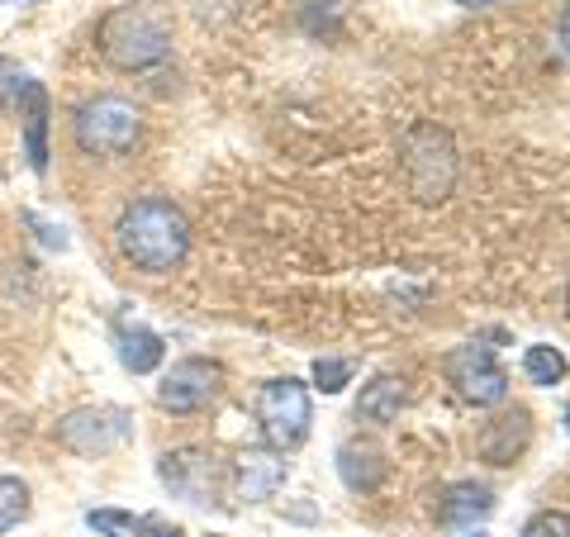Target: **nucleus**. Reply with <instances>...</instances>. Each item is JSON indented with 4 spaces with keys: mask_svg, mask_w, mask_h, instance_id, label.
I'll list each match as a JSON object with an SVG mask.
<instances>
[{
    "mask_svg": "<svg viewBox=\"0 0 570 537\" xmlns=\"http://www.w3.org/2000/svg\"><path fill=\"white\" fill-rule=\"evenodd\" d=\"M523 537H570V514L547 509V514H538V518H532V524L523 528Z\"/></svg>",
    "mask_w": 570,
    "mask_h": 537,
    "instance_id": "nucleus-21",
    "label": "nucleus"
},
{
    "mask_svg": "<svg viewBox=\"0 0 570 537\" xmlns=\"http://www.w3.org/2000/svg\"><path fill=\"white\" fill-rule=\"evenodd\" d=\"M24 71H20V62H10L6 52H0V100H20V91H24Z\"/></svg>",
    "mask_w": 570,
    "mask_h": 537,
    "instance_id": "nucleus-22",
    "label": "nucleus"
},
{
    "mask_svg": "<svg viewBox=\"0 0 570 537\" xmlns=\"http://www.w3.org/2000/svg\"><path fill=\"white\" fill-rule=\"evenodd\" d=\"M281 486H285V461H281V452H272V447H253V452H243L234 461V490H238V499H247V505L272 499Z\"/></svg>",
    "mask_w": 570,
    "mask_h": 537,
    "instance_id": "nucleus-10",
    "label": "nucleus"
},
{
    "mask_svg": "<svg viewBox=\"0 0 570 537\" xmlns=\"http://www.w3.org/2000/svg\"><path fill=\"white\" fill-rule=\"evenodd\" d=\"M115 352H119L124 371L148 375V371L163 367L167 343H163V333H153L148 324H129V319H119V324H115Z\"/></svg>",
    "mask_w": 570,
    "mask_h": 537,
    "instance_id": "nucleus-13",
    "label": "nucleus"
},
{
    "mask_svg": "<svg viewBox=\"0 0 570 537\" xmlns=\"http://www.w3.org/2000/svg\"><path fill=\"white\" fill-rule=\"evenodd\" d=\"M100 58L119 71H148L171 52V14L163 0H124L96 25Z\"/></svg>",
    "mask_w": 570,
    "mask_h": 537,
    "instance_id": "nucleus-2",
    "label": "nucleus"
},
{
    "mask_svg": "<svg viewBox=\"0 0 570 537\" xmlns=\"http://www.w3.org/2000/svg\"><path fill=\"white\" fill-rule=\"evenodd\" d=\"M24 224H29V228H39V243H43V247H58V253H67V234H62V224H48V219H39L33 209H24Z\"/></svg>",
    "mask_w": 570,
    "mask_h": 537,
    "instance_id": "nucleus-23",
    "label": "nucleus"
},
{
    "mask_svg": "<svg viewBox=\"0 0 570 537\" xmlns=\"http://www.w3.org/2000/svg\"><path fill=\"white\" fill-rule=\"evenodd\" d=\"M157 476L163 486L186 499V505H214V457L200 452V447H176L157 461Z\"/></svg>",
    "mask_w": 570,
    "mask_h": 537,
    "instance_id": "nucleus-9",
    "label": "nucleus"
},
{
    "mask_svg": "<svg viewBox=\"0 0 570 537\" xmlns=\"http://www.w3.org/2000/svg\"><path fill=\"white\" fill-rule=\"evenodd\" d=\"M337 471H343L347 490H356V495H366V490H376V486H381V457L371 452V447L347 442L343 452H337Z\"/></svg>",
    "mask_w": 570,
    "mask_h": 537,
    "instance_id": "nucleus-16",
    "label": "nucleus"
},
{
    "mask_svg": "<svg viewBox=\"0 0 570 537\" xmlns=\"http://www.w3.org/2000/svg\"><path fill=\"white\" fill-rule=\"evenodd\" d=\"M314 381L324 396H337L347 381H352V362H343V357H318L314 362Z\"/></svg>",
    "mask_w": 570,
    "mask_h": 537,
    "instance_id": "nucleus-20",
    "label": "nucleus"
},
{
    "mask_svg": "<svg viewBox=\"0 0 570 537\" xmlns=\"http://www.w3.org/2000/svg\"><path fill=\"white\" fill-rule=\"evenodd\" d=\"M209 537H224V533H209Z\"/></svg>",
    "mask_w": 570,
    "mask_h": 537,
    "instance_id": "nucleus-29",
    "label": "nucleus"
},
{
    "mask_svg": "<svg viewBox=\"0 0 570 537\" xmlns=\"http://www.w3.org/2000/svg\"><path fill=\"white\" fill-rule=\"evenodd\" d=\"M532 438V414L528 409H509V414H499L485 423V433H480V457L490 461V467H509V461L523 457V447Z\"/></svg>",
    "mask_w": 570,
    "mask_h": 537,
    "instance_id": "nucleus-11",
    "label": "nucleus"
},
{
    "mask_svg": "<svg viewBox=\"0 0 570 537\" xmlns=\"http://www.w3.org/2000/svg\"><path fill=\"white\" fill-rule=\"evenodd\" d=\"M471 537H485V533H471Z\"/></svg>",
    "mask_w": 570,
    "mask_h": 537,
    "instance_id": "nucleus-30",
    "label": "nucleus"
},
{
    "mask_svg": "<svg viewBox=\"0 0 570 537\" xmlns=\"http://www.w3.org/2000/svg\"><path fill=\"white\" fill-rule=\"evenodd\" d=\"M456 6H471L475 10V6H490V0H456Z\"/></svg>",
    "mask_w": 570,
    "mask_h": 537,
    "instance_id": "nucleus-26",
    "label": "nucleus"
},
{
    "mask_svg": "<svg viewBox=\"0 0 570 537\" xmlns=\"http://www.w3.org/2000/svg\"><path fill=\"white\" fill-rule=\"evenodd\" d=\"M153 537H186L181 528H153Z\"/></svg>",
    "mask_w": 570,
    "mask_h": 537,
    "instance_id": "nucleus-25",
    "label": "nucleus"
},
{
    "mask_svg": "<svg viewBox=\"0 0 570 537\" xmlns=\"http://www.w3.org/2000/svg\"><path fill=\"white\" fill-rule=\"evenodd\" d=\"M115 247L119 257L148 276H167L186 262L190 253V219L181 205L163 201V195H142L115 224Z\"/></svg>",
    "mask_w": 570,
    "mask_h": 537,
    "instance_id": "nucleus-1",
    "label": "nucleus"
},
{
    "mask_svg": "<svg viewBox=\"0 0 570 537\" xmlns=\"http://www.w3.org/2000/svg\"><path fill=\"white\" fill-rule=\"evenodd\" d=\"M86 524H91L100 537H142L148 533V518L129 514V509H91L86 514Z\"/></svg>",
    "mask_w": 570,
    "mask_h": 537,
    "instance_id": "nucleus-18",
    "label": "nucleus"
},
{
    "mask_svg": "<svg viewBox=\"0 0 570 537\" xmlns=\"http://www.w3.org/2000/svg\"><path fill=\"white\" fill-rule=\"evenodd\" d=\"M219 385H224L219 362H209V357H181V362L163 375V385H157V404H163L167 414H200L205 404H214Z\"/></svg>",
    "mask_w": 570,
    "mask_h": 537,
    "instance_id": "nucleus-7",
    "label": "nucleus"
},
{
    "mask_svg": "<svg viewBox=\"0 0 570 537\" xmlns=\"http://www.w3.org/2000/svg\"><path fill=\"white\" fill-rule=\"evenodd\" d=\"M20 124H24V157H29V167L33 172H48V91H43V81H24V91H20Z\"/></svg>",
    "mask_w": 570,
    "mask_h": 537,
    "instance_id": "nucleus-12",
    "label": "nucleus"
},
{
    "mask_svg": "<svg viewBox=\"0 0 570 537\" xmlns=\"http://www.w3.org/2000/svg\"><path fill=\"white\" fill-rule=\"evenodd\" d=\"M490 514H494V495L485 486H475V480H461L442 499V524H452V528H475Z\"/></svg>",
    "mask_w": 570,
    "mask_h": 537,
    "instance_id": "nucleus-14",
    "label": "nucleus"
},
{
    "mask_svg": "<svg viewBox=\"0 0 570 537\" xmlns=\"http://www.w3.org/2000/svg\"><path fill=\"white\" fill-rule=\"evenodd\" d=\"M129 438H134V414L124 404H86V409H71L58 423V442L77 457L119 452Z\"/></svg>",
    "mask_w": 570,
    "mask_h": 537,
    "instance_id": "nucleus-5",
    "label": "nucleus"
},
{
    "mask_svg": "<svg viewBox=\"0 0 570 537\" xmlns=\"http://www.w3.org/2000/svg\"><path fill=\"white\" fill-rule=\"evenodd\" d=\"M400 409H404V381H395V375H376V381L362 390V400H356V414L371 423L400 419Z\"/></svg>",
    "mask_w": 570,
    "mask_h": 537,
    "instance_id": "nucleus-15",
    "label": "nucleus"
},
{
    "mask_svg": "<svg viewBox=\"0 0 570 537\" xmlns=\"http://www.w3.org/2000/svg\"><path fill=\"white\" fill-rule=\"evenodd\" d=\"M566 371H570V362H566V352H561V348L532 343V348L523 352V375H528L532 385H561V381H566Z\"/></svg>",
    "mask_w": 570,
    "mask_h": 537,
    "instance_id": "nucleus-17",
    "label": "nucleus"
},
{
    "mask_svg": "<svg viewBox=\"0 0 570 537\" xmlns=\"http://www.w3.org/2000/svg\"><path fill=\"white\" fill-rule=\"evenodd\" d=\"M452 143L448 134H438L433 124L409 134V176H414V191L423 201H442L452 186Z\"/></svg>",
    "mask_w": 570,
    "mask_h": 537,
    "instance_id": "nucleus-8",
    "label": "nucleus"
},
{
    "mask_svg": "<svg viewBox=\"0 0 570 537\" xmlns=\"http://www.w3.org/2000/svg\"><path fill=\"white\" fill-rule=\"evenodd\" d=\"M257 423H262V438L272 452H295L299 442L309 438V423H314V409H309V390L299 381H266L262 396H257Z\"/></svg>",
    "mask_w": 570,
    "mask_h": 537,
    "instance_id": "nucleus-4",
    "label": "nucleus"
},
{
    "mask_svg": "<svg viewBox=\"0 0 570 537\" xmlns=\"http://www.w3.org/2000/svg\"><path fill=\"white\" fill-rule=\"evenodd\" d=\"M442 371H448V381L456 385V396L475 404V409H490V404H504L509 396V371L494 362L490 348L480 343H466L448 352V362H442Z\"/></svg>",
    "mask_w": 570,
    "mask_h": 537,
    "instance_id": "nucleus-6",
    "label": "nucleus"
},
{
    "mask_svg": "<svg viewBox=\"0 0 570 537\" xmlns=\"http://www.w3.org/2000/svg\"><path fill=\"white\" fill-rule=\"evenodd\" d=\"M142 115L134 100L124 96H96L86 100L77 119H71V134H77V148L91 157H124L138 143Z\"/></svg>",
    "mask_w": 570,
    "mask_h": 537,
    "instance_id": "nucleus-3",
    "label": "nucleus"
},
{
    "mask_svg": "<svg viewBox=\"0 0 570 537\" xmlns=\"http://www.w3.org/2000/svg\"><path fill=\"white\" fill-rule=\"evenodd\" d=\"M566 310H570V285H566Z\"/></svg>",
    "mask_w": 570,
    "mask_h": 537,
    "instance_id": "nucleus-28",
    "label": "nucleus"
},
{
    "mask_svg": "<svg viewBox=\"0 0 570 537\" xmlns=\"http://www.w3.org/2000/svg\"><path fill=\"white\" fill-rule=\"evenodd\" d=\"M566 433H570V404H566Z\"/></svg>",
    "mask_w": 570,
    "mask_h": 537,
    "instance_id": "nucleus-27",
    "label": "nucleus"
},
{
    "mask_svg": "<svg viewBox=\"0 0 570 537\" xmlns=\"http://www.w3.org/2000/svg\"><path fill=\"white\" fill-rule=\"evenodd\" d=\"M29 518V486L20 476H0V537H6L14 524Z\"/></svg>",
    "mask_w": 570,
    "mask_h": 537,
    "instance_id": "nucleus-19",
    "label": "nucleus"
},
{
    "mask_svg": "<svg viewBox=\"0 0 570 537\" xmlns=\"http://www.w3.org/2000/svg\"><path fill=\"white\" fill-rule=\"evenodd\" d=\"M561 52H566V58H570V6H566V14H561Z\"/></svg>",
    "mask_w": 570,
    "mask_h": 537,
    "instance_id": "nucleus-24",
    "label": "nucleus"
}]
</instances>
